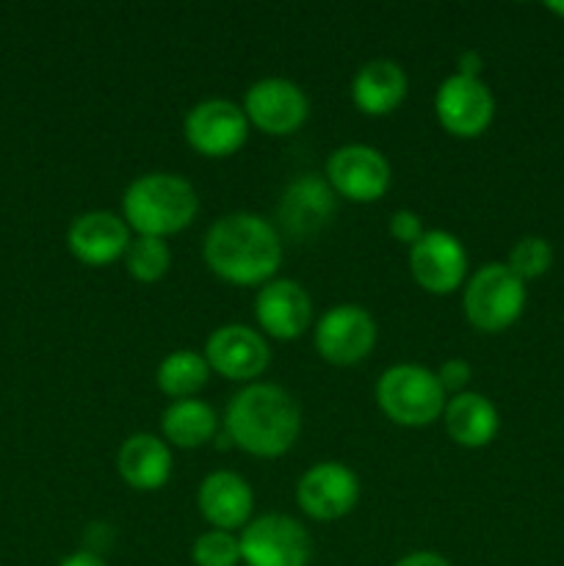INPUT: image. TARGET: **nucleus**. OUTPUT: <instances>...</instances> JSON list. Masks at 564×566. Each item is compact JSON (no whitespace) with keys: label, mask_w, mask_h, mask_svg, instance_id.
I'll list each match as a JSON object with an SVG mask.
<instances>
[{"label":"nucleus","mask_w":564,"mask_h":566,"mask_svg":"<svg viewBox=\"0 0 564 566\" xmlns=\"http://www.w3.org/2000/svg\"><path fill=\"white\" fill-rule=\"evenodd\" d=\"M202 260L210 274L230 285L254 287L274 280L282 265V235L274 221L249 210H236L208 227Z\"/></svg>","instance_id":"obj_1"},{"label":"nucleus","mask_w":564,"mask_h":566,"mask_svg":"<svg viewBox=\"0 0 564 566\" xmlns=\"http://www.w3.org/2000/svg\"><path fill=\"white\" fill-rule=\"evenodd\" d=\"M221 429L238 451L258 459H280L302 434V407L285 387L252 381L227 401Z\"/></svg>","instance_id":"obj_2"},{"label":"nucleus","mask_w":564,"mask_h":566,"mask_svg":"<svg viewBox=\"0 0 564 566\" xmlns=\"http://www.w3.org/2000/svg\"><path fill=\"white\" fill-rule=\"evenodd\" d=\"M197 213V188L175 171L138 175L122 193V219L136 235L166 241L169 235L188 230Z\"/></svg>","instance_id":"obj_3"},{"label":"nucleus","mask_w":564,"mask_h":566,"mask_svg":"<svg viewBox=\"0 0 564 566\" xmlns=\"http://www.w3.org/2000/svg\"><path fill=\"white\" fill-rule=\"evenodd\" d=\"M374 396L382 415L396 426H404V429L431 426L442 418V409L448 401L435 370L415 363H398L382 370Z\"/></svg>","instance_id":"obj_4"},{"label":"nucleus","mask_w":564,"mask_h":566,"mask_svg":"<svg viewBox=\"0 0 564 566\" xmlns=\"http://www.w3.org/2000/svg\"><path fill=\"white\" fill-rule=\"evenodd\" d=\"M462 310L481 335H501L525 310V282L506 263H487L464 282Z\"/></svg>","instance_id":"obj_5"},{"label":"nucleus","mask_w":564,"mask_h":566,"mask_svg":"<svg viewBox=\"0 0 564 566\" xmlns=\"http://www.w3.org/2000/svg\"><path fill=\"white\" fill-rule=\"evenodd\" d=\"M379 326L363 304L343 302L326 310L313 329V346L324 363L352 368L368 359L376 348Z\"/></svg>","instance_id":"obj_6"},{"label":"nucleus","mask_w":564,"mask_h":566,"mask_svg":"<svg viewBox=\"0 0 564 566\" xmlns=\"http://www.w3.org/2000/svg\"><path fill=\"white\" fill-rule=\"evenodd\" d=\"M243 566H307L313 539L291 514L269 512L254 517L238 536Z\"/></svg>","instance_id":"obj_7"},{"label":"nucleus","mask_w":564,"mask_h":566,"mask_svg":"<svg viewBox=\"0 0 564 566\" xmlns=\"http://www.w3.org/2000/svg\"><path fill=\"white\" fill-rule=\"evenodd\" d=\"M324 177L335 197L354 205L379 202L393 186L390 160L370 144H343L332 149Z\"/></svg>","instance_id":"obj_8"},{"label":"nucleus","mask_w":564,"mask_h":566,"mask_svg":"<svg viewBox=\"0 0 564 566\" xmlns=\"http://www.w3.org/2000/svg\"><path fill=\"white\" fill-rule=\"evenodd\" d=\"M249 119L238 103L227 97H210L194 105L182 119V136L188 147L202 158H230L247 144Z\"/></svg>","instance_id":"obj_9"},{"label":"nucleus","mask_w":564,"mask_h":566,"mask_svg":"<svg viewBox=\"0 0 564 566\" xmlns=\"http://www.w3.org/2000/svg\"><path fill=\"white\" fill-rule=\"evenodd\" d=\"M359 501V479L343 462H315L296 481V506L315 523L348 517Z\"/></svg>","instance_id":"obj_10"},{"label":"nucleus","mask_w":564,"mask_h":566,"mask_svg":"<svg viewBox=\"0 0 564 566\" xmlns=\"http://www.w3.org/2000/svg\"><path fill=\"white\" fill-rule=\"evenodd\" d=\"M202 354L210 365V374H219L221 379L238 381V385L260 381L271 363L265 335L247 324H224L210 332Z\"/></svg>","instance_id":"obj_11"},{"label":"nucleus","mask_w":564,"mask_h":566,"mask_svg":"<svg viewBox=\"0 0 564 566\" xmlns=\"http://www.w3.org/2000/svg\"><path fill=\"white\" fill-rule=\"evenodd\" d=\"M249 125L265 136H291L307 122L310 97L291 77H260L247 88L241 103Z\"/></svg>","instance_id":"obj_12"},{"label":"nucleus","mask_w":564,"mask_h":566,"mask_svg":"<svg viewBox=\"0 0 564 566\" xmlns=\"http://www.w3.org/2000/svg\"><path fill=\"white\" fill-rule=\"evenodd\" d=\"M409 274L420 291L451 296L468 282V249L453 232L426 230V235L409 247Z\"/></svg>","instance_id":"obj_13"},{"label":"nucleus","mask_w":564,"mask_h":566,"mask_svg":"<svg viewBox=\"0 0 564 566\" xmlns=\"http://www.w3.org/2000/svg\"><path fill=\"white\" fill-rule=\"evenodd\" d=\"M435 116L453 138H479L495 119V97L481 77L448 75L435 94Z\"/></svg>","instance_id":"obj_14"},{"label":"nucleus","mask_w":564,"mask_h":566,"mask_svg":"<svg viewBox=\"0 0 564 566\" xmlns=\"http://www.w3.org/2000/svg\"><path fill=\"white\" fill-rule=\"evenodd\" d=\"M254 321L265 337H274L282 343L299 340L313 324V298L302 282L274 276L258 287Z\"/></svg>","instance_id":"obj_15"},{"label":"nucleus","mask_w":564,"mask_h":566,"mask_svg":"<svg viewBox=\"0 0 564 566\" xmlns=\"http://www.w3.org/2000/svg\"><path fill=\"white\" fill-rule=\"evenodd\" d=\"M133 235L122 213L111 210H86L75 216L66 230V247L77 263L88 269H103L125 258Z\"/></svg>","instance_id":"obj_16"},{"label":"nucleus","mask_w":564,"mask_h":566,"mask_svg":"<svg viewBox=\"0 0 564 566\" xmlns=\"http://www.w3.org/2000/svg\"><path fill=\"white\" fill-rule=\"evenodd\" d=\"M337 210V197L324 175H302L288 182L280 197L276 219L291 238H313Z\"/></svg>","instance_id":"obj_17"},{"label":"nucleus","mask_w":564,"mask_h":566,"mask_svg":"<svg viewBox=\"0 0 564 566\" xmlns=\"http://www.w3.org/2000/svg\"><path fill=\"white\" fill-rule=\"evenodd\" d=\"M197 506L205 523L216 531H243L252 523L254 492L236 470H213L197 490Z\"/></svg>","instance_id":"obj_18"},{"label":"nucleus","mask_w":564,"mask_h":566,"mask_svg":"<svg viewBox=\"0 0 564 566\" xmlns=\"http://www.w3.org/2000/svg\"><path fill=\"white\" fill-rule=\"evenodd\" d=\"M171 468H175L171 448L166 446L164 437L149 431L130 434L116 451V473L136 492L164 490L166 481L171 479Z\"/></svg>","instance_id":"obj_19"},{"label":"nucleus","mask_w":564,"mask_h":566,"mask_svg":"<svg viewBox=\"0 0 564 566\" xmlns=\"http://www.w3.org/2000/svg\"><path fill=\"white\" fill-rule=\"evenodd\" d=\"M352 103L365 116H387L407 99L409 77L393 59H370L352 77Z\"/></svg>","instance_id":"obj_20"},{"label":"nucleus","mask_w":564,"mask_h":566,"mask_svg":"<svg viewBox=\"0 0 564 566\" xmlns=\"http://www.w3.org/2000/svg\"><path fill=\"white\" fill-rule=\"evenodd\" d=\"M442 426H446V434L451 437L453 446L479 451L495 440L501 418H498V409L490 398L468 390L448 398L446 409H442Z\"/></svg>","instance_id":"obj_21"},{"label":"nucleus","mask_w":564,"mask_h":566,"mask_svg":"<svg viewBox=\"0 0 564 566\" xmlns=\"http://www.w3.org/2000/svg\"><path fill=\"white\" fill-rule=\"evenodd\" d=\"M221 429V420L216 409L202 398H182L171 401L160 415V437L169 448L180 451H197L216 440Z\"/></svg>","instance_id":"obj_22"},{"label":"nucleus","mask_w":564,"mask_h":566,"mask_svg":"<svg viewBox=\"0 0 564 566\" xmlns=\"http://www.w3.org/2000/svg\"><path fill=\"white\" fill-rule=\"evenodd\" d=\"M210 379V365L202 352L194 348H177V352L166 354L155 370V385L164 396L171 401H182V398H197L202 387Z\"/></svg>","instance_id":"obj_23"},{"label":"nucleus","mask_w":564,"mask_h":566,"mask_svg":"<svg viewBox=\"0 0 564 566\" xmlns=\"http://www.w3.org/2000/svg\"><path fill=\"white\" fill-rule=\"evenodd\" d=\"M125 271L142 285H155V282L164 280L171 269V249L169 243L160 241V238H147L136 235L127 247L125 258Z\"/></svg>","instance_id":"obj_24"},{"label":"nucleus","mask_w":564,"mask_h":566,"mask_svg":"<svg viewBox=\"0 0 564 566\" xmlns=\"http://www.w3.org/2000/svg\"><path fill=\"white\" fill-rule=\"evenodd\" d=\"M506 265L509 271H512L514 276H520L523 282L540 280V276L547 274L553 265L551 241L542 235H523L520 241H514L512 249H509Z\"/></svg>","instance_id":"obj_25"},{"label":"nucleus","mask_w":564,"mask_h":566,"mask_svg":"<svg viewBox=\"0 0 564 566\" xmlns=\"http://www.w3.org/2000/svg\"><path fill=\"white\" fill-rule=\"evenodd\" d=\"M194 566H238L241 564V542L230 531H205L191 545Z\"/></svg>","instance_id":"obj_26"},{"label":"nucleus","mask_w":564,"mask_h":566,"mask_svg":"<svg viewBox=\"0 0 564 566\" xmlns=\"http://www.w3.org/2000/svg\"><path fill=\"white\" fill-rule=\"evenodd\" d=\"M435 374H437V381H440V387L446 390L448 398L459 396V392H468L470 379H473V368H470L468 359H462V357L446 359V363H442Z\"/></svg>","instance_id":"obj_27"},{"label":"nucleus","mask_w":564,"mask_h":566,"mask_svg":"<svg viewBox=\"0 0 564 566\" xmlns=\"http://www.w3.org/2000/svg\"><path fill=\"white\" fill-rule=\"evenodd\" d=\"M387 232H390L398 243H404V247H415V243L426 235V227L424 219H420L415 210L401 208L390 216V221H387Z\"/></svg>","instance_id":"obj_28"},{"label":"nucleus","mask_w":564,"mask_h":566,"mask_svg":"<svg viewBox=\"0 0 564 566\" xmlns=\"http://www.w3.org/2000/svg\"><path fill=\"white\" fill-rule=\"evenodd\" d=\"M481 70H484V55L479 50H462L457 55V75L464 77H481Z\"/></svg>","instance_id":"obj_29"},{"label":"nucleus","mask_w":564,"mask_h":566,"mask_svg":"<svg viewBox=\"0 0 564 566\" xmlns=\"http://www.w3.org/2000/svg\"><path fill=\"white\" fill-rule=\"evenodd\" d=\"M393 566H451V562L435 551H412L407 553V556L398 558Z\"/></svg>","instance_id":"obj_30"},{"label":"nucleus","mask_w":564,"mask_h":566,"mask_svg":"<svg viewBox=\"0 0 564 566\" xmlns=\"http://www.w3.org/2000/svg\"><path fill=\"white\" fill-rule=\"evenodd\" d=\"M59 566H108V564H105V558L100 556V553L75 551V553H70V556H66Z\"/></svg>","instance_id":"obj_31"},{"label":"nucleus","mask_w":564,"mask_h":566,"mask_svg":"<svg viewBox=\"0 0 564 566\" xmlns=\"http://www.w3.org/2000/svg\"><path fill=\"white\" fill-rule=\"evenodd\" d=\"M545 9L551 11V14L562 17V20H564V0H551V3H545Z\"/></svg>","instance_id":"obj_32"}]
</instances>
